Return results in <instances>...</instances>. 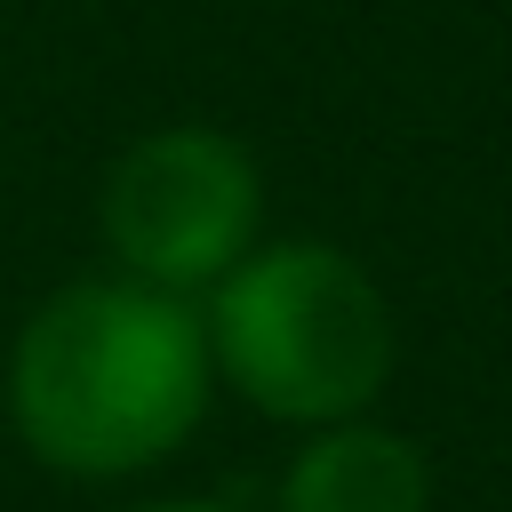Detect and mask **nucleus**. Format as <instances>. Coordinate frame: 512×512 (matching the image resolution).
<instances>
[{"label": "nucleus", "mask_w": 512, "mask_h": 512, "mask_svg": "<svg viewBox=\"0 0 512 512\" xmlns=\"http://www.w3.org/2000/svg\"><path fill=\"white\" fill-rule=\"evenodd\" d=\"M216 360L200 296L88 272L24 312L0 368L8 432L32 464L64 480H136L160 472L208 416Z\"/></svg>", "instance_id": "1"}, {"label": "nucleus", "mask_w": 512, "mask_h": 512, "mask_svg": "<svg viewBox=\"0 0 512 512\" xmlns=\"http://www.w3.org/2000/svg\"><path fill=\"white\" fill-rule=\"evenodd\" d=\"M200 328L216 384H232L256 416L296 432L368 416L400 368L384 280L320 232L256 240L200 296Z\"/></svg>", "instance_id": "2"}, {"label": "nucleus", "mask_w": 512, "mask_h": 512, "mask_svg": "<svg viewBox=\"0 0 512 512\" xmlns=\"http://www.w3.org/2000/svg\"><path fill=\"white\" fill-rule=\"evenodd\" d=\"M96 232L128 280L208 296L264 240V168L208 120L144 128L96 184Z\"/></svg>", "instance_id": "3"}, {"label": "nucleus", "mask_w": 512, "mask_h": 512, "mask_svg": "<svg viewBox=\"0 0 512 512\" xmlns=\"http://www.w3.org/2000/svg\"><path fill=\"white\" fill-rule=\"evenodd\" d=\"M272 512H432V456L384 416L312 424L280 464Z\"/></svg>", "instance_id": "4"}, {"label": "nucleus", "mask_w": 512, "mask_h": 512, "mask_svg": "<svg viewBox=\"0 0 512 512\" xmlns=\"http://www.w3.org/2000/svg\"><path fill=\"white\" fill-rule=\"evenodd\" d=\"M128 512H232L216 496H152V504H128Z\"/></svg>", "instance_id": "5"}]
</instances>
